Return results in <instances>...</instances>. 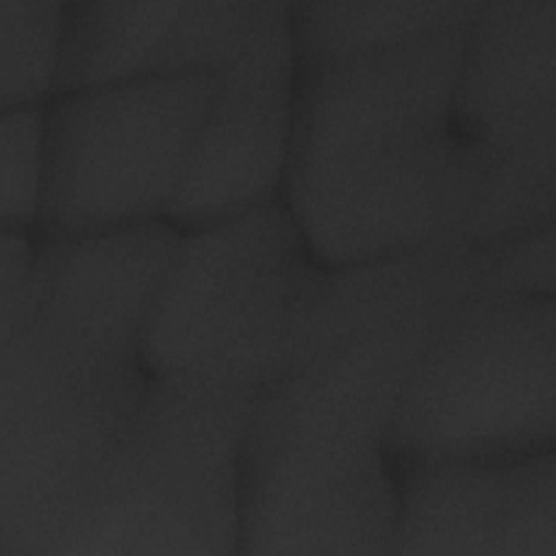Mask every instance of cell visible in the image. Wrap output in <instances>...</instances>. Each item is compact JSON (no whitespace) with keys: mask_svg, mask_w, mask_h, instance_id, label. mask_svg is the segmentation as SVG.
I'll return each instance as SVG.
<instances>
[{"mask_svg":"<svg viewBox=\"0 0 556 556\" xmlns=\"http://www.w3.org/2000/svg\"><path fill=\"white\" fill-rule=\"evenodd\" d=\"M180 230L169 222L39 241L0 326V556H50L148 387L143 330Z\"/></svg>","mask_w":556,"mask_h":556,"instance_id":"1","label":"cell"},{"mask_svg":"<svg viewBox=\"0 0 556 556\" xmlns=\"http://www.w3.org/2000/svg\"><path fill=\"white\" fill-rule=\"evenodd\" d=\"M465 24L300 65L280 200L319 265L463 243L476 195L454 124Z\"/></svg>","mask_w":556,"mask_h":556,"instance_id":"2","label":"cell"},{"mask_svg":"<svg viewBox=\"0 0 556 556\" xmlns=\"http://www.w3.org/2000/svg\"><path fill=\"white\" fill-rule=\"evenodd\" d=\"M465 300L350 326L293 319L241 434L237 554H391L387 426L417 354Z\"/></svg>","mask_w":556,"mask_h":556,"instance_id":"3","label":"cell"},{"mask_svg":"<svg viewBox=\"0 0 556 556\" xmlns=\"http://www.w3.org/2000/svg\"><path fill=\"white\" fill-rule=\"evenodd\" d=\"M317 265L280 198L180 230L143 330L148 376L258 397Z\"/></svg>","mask_w":556,"mask_h":556,"instance_id":"4","label":"cell"},{"mask_svg":"<svg viewBox=\"0 0 556 556\" xmlns=\"http://www.w3.org/2000/svg\"><path fill=\"white\" fill-rule=\"evenodd\" d=\"M254 400L150 376L61 554H237L239 447Z\"/></svg>","mask_w":556,"mask_h":556,"instance_id":"5","label":"cell"},{"mask_svg":"<svg viewBox=\"0 0 556 556\" xmlns=\"http://www.w3.org/2000/svg\"><path fill=\"white\" fill-rule=\"evenodd\" d=\"M554 295L469 298L417 354L384 445L391 463L556 447Z\"/></svg>","mask_w":556,"mask_h":556,"instance_id":"6","label":"cell"},{"mask_svg":"<svg viewBox=\"0 0 556 556\" xmlns=\"http://www.w3.org/2000/svg\"><path fill=\"white\" fill-rule=\"evenodd\" d=\"M215 74H139L43 102L35 239L74 241L167 222Z\"/></svg>","mask_w":556,"mask_h":556,"instance_id":"7","label":"cell"},{"mask_svg":"<svg viewBox=\"0 0 556 556\" xmlns=\"http://www.w3.org/2000/svg\"><path fill=\"white\" fill-rule=\"evenodd\" d=\"M554 74L556 0H478L454 80V124L476 174L463 245L554 222Z\"/></svg>","mask_w":556,"mask_h":556,"instance_id":"8","label":"cell"},{"mask_svg":"<svg viewBox=\"0 0 556 556\" xmlns=\"http://www.w3.org/2000/svg\"><path fill=\"white\" fill-rule=\"evenodd\" d=\"M298 74L289 0H261L254 24L215 72L169 224L187 230L280 198Z\"/></svg>","mask_w":556,"mask_h":556,"instance_id":"9","label":"cell"},{"mask_svg":"<svg viewBox=\"0 0 556 556\" xmlns=\"http://www.w3.org/2000/svg\"><path fill=\"white\" fill-rule=\"evenodd\" d=\"M393 471L391 554L556 556V447Z\"/></svg>","mask_w":556,"mask_h":556,"instance_id":"10","label":"cell"},{"mask_svg":"<svg viewBox=\"0 0 556 556\" xmlns=\"http://www.w3.org/2000/svg\"><path fill=\"white\" fill-rule=\"evenodd\" d=\"M180 7L178 0L63 2L54 91L150 74Z\"/></svg>","mask_w":556,"mask_h":556,"instance_id":"11","label":"cell"},{"mask_svg":"<svg viewBox=\"0 0 556 556\" xmlns=\"http://www.w3.org/2000/svg\"><path fill=\"white\" fill-rule=\"evenodd\" d=\"M476 4L478 0H289L298 63H334L463 24Z\"/></svg>","mask_w":556,"mask_h":556,"instance_id":"12","label":"cell"},{"mask_svg":"<svg viewBox=\"0 0 556 556\" xmlns=\"http://www.w3.org/2000/svg\"><path fill=\"white\" fill-rule=\"evenodd\" d=\"M61 9V0H0V109L54 93Z\"/></svg>","mask_w":556,"mask_h":556,"instance_id":"13","label":"cell"},{"mask_svg":"<svg viewBox=\"0 0 556 556\" xmlns=\"http://www.w3.org/2000/svg\"><path fill=\"white\" fill-rule=\"evenodd\" d=\"M261 0L182 2L150 74H215L241 43Z\"/></svg>","mask_w":556,"mask_h":556,"instance_id":"14","label":"cell"},{"mask_svg":"<svg viewBox=\"0 0 556 556\" xmlns=\"http://www.w3.org/2000/svg\"><path fill=\"white\" fill-rule=\"evenodd\" d=\"M43 104L0 109V226L35 235L41 200Z\"/></svg>","mask_w":556,"mask_h":556,"instance_id":"15","label":"cell"},{"mask_svg":"<svg viewBox=\"0 0 556 556\" xmlns=\"http://www.w3.org/2000/svg\"><path fill=\"white\" fill-rule=\"evenodd\" d=\"M484 250L480 298L554 295V222Z\"/></svg>","mask_w":556,"mask_h":556,"instance_id":"16","label":"cell"}]
</instances>
